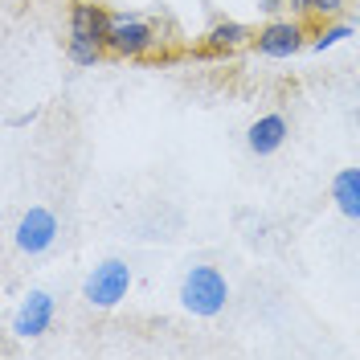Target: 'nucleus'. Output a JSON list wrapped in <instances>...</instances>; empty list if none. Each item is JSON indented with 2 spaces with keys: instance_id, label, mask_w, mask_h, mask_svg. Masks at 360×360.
Wrapping results in <instances>:
<instances>
[{
  "instance_id": "obj_5",
  "label": "nucleus",
  "mask_w": 360,
  "mask_h": 360,
  "mask_svg": "<svg viewBox=\"0 0 360 360\" xmlns=\"http://www.w3.org/2000/svg\"><path fill=\"white\" fill-rule=\"evenodd\" d=\"M13 242H17V250H21V254H45V250L58 242V217H53V209L33 205L21 221H17Z\"/></svg>"
},
{
  "instance_id": "obj_9",
  "label": "nucleus",
  "mask_w": 360,
  "mask_h": 360,
  "mask_svg": "<svg viewBox=\"0 0 360 360\" xmlns=\"http://www.w3.org/2000/svg\"><path fill=\"white\" fill-rule=\"evenodd\" d=\"M332 201L348 221H360V168H340L332 176Z\"/></svg>"
},
{
  "instance_id": "obj_11",
  "label": "nucleus",
  "mask_w": 360,
  "mask_h": 360,
  "mask_svg": "<svg viewBox=\"0 0 360 360\" xmlns=\"http://www.w3.org/2000/svg\"><path fill=\"white\" fill-rule=\"evenodd\" d=\"M352 33H356V25H348V21H344V25H332V29H323V33L311 41V49H315V53H323V49L340 45L344 37H352Z\"/></svg>"
},
{
  "instance_id": "obj_1",
  "label": "nucleus",
  "mask_w": 360,
  "mask_h": 360,
  "mask_svg": "<svg viewBox=\"0 0 360 360\" xmlns=\"http://www.w3.org/2000/svg\"><path fill=\"white\" fill-rule=\"evenodd\" d=\"M111 37V13H103L90 0H74L70 4V41H66V58L74 66H94L107 49Z\"/></svg>"
},
{
  "instance_id": "obj_4",
  "label": "nucleus",
  "mask_w": 360,
  "mask_h": 360,
  "mask_svg": "<svg viewBox=\"0 0 360 360\" xmlns=\"http://www.w3.org/2000/svg\"><path fill=\"white\" fill-rule=\"evenodd\" d=\"M156 25L139 13H111V37H107V49L123 53V58H139L156 45Z\"/></svg>"
},
{
  "instance_id": "obj_2",
  "label": "nucleus",
  "mask_w": 360,
  "mask_h": 360,
  "mask_svg": "<svg viewBox=\"0 0 360 360\" xmlns=\"http://www.w3.org/2000/svg\"><path fill=\"white\" fill-rule=\"evenodd\" d=\"M180 303H184V311L201 315V319L221 315L225 303H229V283H225V274L217 266H193L184 274V283H180Z\"/></svg>"
},
{
  "instance_id": "obj_3",
  "label": "nucleus",
  "mask_w": 360,
  "mask_h": 360,
  "mask_svg": "<svg viewBox=\"0 0 360 360\" xmlns=\"http://www.w3.org/2000/svg\"><path fill=\"white\" fill-rule=\"evenodd\" d=\"M131 266L123 262V258H107V262H98V266L86 274V283H82V299H86L90 307H119L127 291H131Z\"/></svg>"
},
{
  "instance_id": "obj_12",
  "label": "nucleus",
  "mask_w": 360,
  "mask_h": 360,
  "mask_svg": "<svg viewBox=\"0 0 360 360\" xmlns=\"http://www.w3.org/2000/svg\"><path fill=\"white\" fill-rule=\"evenodd\" d=\"M348 0H291V8L299 13H319V17H336Z\"/></svg>"
},
{
  "instance_id": "obj_10",
  "label": "nucleus",
  "mask_w": 360,
  "mask_h": 360,
  "mask_svg": "<svg viewBox=\"0 0 360 360\" xmlns=\"http://www.w3.org/2000/svg\"><path fill=\"white\" fill-rule=\"evenodd\" d=\"M246 41H254V33H250L242 21H217L209 33H205V45L209 49H238V45H246Z\"/></svg>"
},
{
  "instance_id": "obj_8",
  "label": "nucleus",
  "mask_w": 360,
  "mask_h": 360,
  "mask_svg": "<svg viewBox=\"0 0 360 360\" xmlns=\"http://www.w3.org/2000/svg\"><path fill=\"white\" fill-rule=\"evenodd\" d=\"M287 135H291V127H287V119H283L278 111L258 115V119L250 123V131H246V148L254 152V156H274V152L287 143Z\"/></svg>"
},
{
  "instance_id": "obj_13",
  "label": "nucleus",
  "mask_w": 360,
  "mask_h": 360,
  "mask_svg": "<svg viewBox=\"0 0 360 360\" xmlns=\"http://www.w3.org/2000/svg\"><path fill=\"white\" fill-rule=\"evenodd\" d=\"M287 0H258V8H266V13H274V8H283Z\"/></svg>"
},
{
  "instance_id": "obj_7",
  "label": "nucleus",
  "mask_w": 360,
  "mask_h": 360,
  "mask_svg": "<svg viewBox=\"0 0 360 360\" xmlns=\"http://www.w3.org/2000/svg\"><path fill=\"white\" fill-rule=\"evenodd\" d=\"M303 29L295 21H270L266 29H258V37H254V49L262 53V58H295L299 49H303Z\"/></svg>"
},
{
  "instance_id": "obj_6",
  "label": "nucleus",
  "mask_w": 360,
  "mask_h": 360,
  "mask_svg": "<svg viewBox=\"0 0 360 360\" xmlns=\"http://www.w3.org/2000/svg\"><path fill=\"white\" fill-rule=\"evenodd\" d=\"M49 323H53V295L49 291H29L21 299V307L13 315V332L21 340H37L49 332Z\"/></svg>"
}]
</instances>
